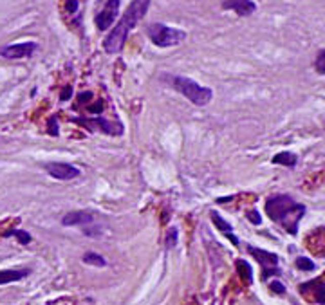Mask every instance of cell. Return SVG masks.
Instances as JSON below:
<instances>
[{"label":"cell","instance_id":"cell-19","mask_svg":"<svg viewBox=\"0 0 325 305\" xmlns=\"http://www.w3.org/2000/svg\"><path fill=\"white\" fill-rule=\"evenodd\" d=\"M297 268L300 269V271H313L314 262L311 258H307V256H300V258L297 260Z\"/></svg>","mask_w":325,"mask_h":305},{"label":"cell","instance_id":"cell-16","mask_svg":"<svg viewBox=\"0 0 325 305\" xmlns=\"http://www.w3.org/2000/svg\"><path fill=\"white\" fill-rule=\"evenodd\" d=\"M83 262L89 265H96V268H105L107 265V262H105V258H103L101 255H98V253L94 251H89L83 255Z\"/></svg>","mask_w":325,"mask_h":305},{"label":"cell","instance_id":"cell-1","mask_svg":"<svg viewBox=\"0 0 325 305\" xmlns=\"http://www.w3.org/2000/svg\"><path fill=\"white\" fill-rule=\"evenodd\" d=\"M150 2H152V0H132L127 13L123 15V18L118 22V25H116L111 33L107 34V38L103 40V49L107 51L109 54H116L123 49L125 42H127L128 38V33H130L132 29L137 25V22L147 15V11H149L150 8Z\"/></svg>","mask_w":325,"mask_h":305},{"label":"cell","instance_id":"cell-25","mask_svg":"<svg viewBox=\"0 0 325 305\" xmlns=\"http://www.w3.org/2000/svg\"><path fill=\"white\" fill-rule=\"evenodd\" d=\"M70 96H73V89H70V87H65L62 91V94H60V99H62V101H67Z\"/></svg>","mask_w":325,"mask_h":305},{"label":"cell","instance_id":"cell-18","mask_svg":"<svg viewBox=\"0 0 325 305\" xmlns=\"http://www.w3.org/2000/svg\"><path fill=\"white\" fill-rule=\"evenodd\" d=\"M314 69H316L318 74L325 76V49H321L318 53L316 60H314Z\"/></svg>","mask_w":325,"mask_h":305},{"label":"cell","instance_id":"cell-24","mask_svg":"<svg viewBox=\"0 0 325 305\" xmlns=\"http://www.w3.org/2000/svg\"><path fill=\"white\" fill-rule=\"evenodd\" d=\"M49 134L51 136H58V121L54 118L49 120Z\"/></svg>","mask_w":325,"mask_h":305},{"label":"cell","instance_id":"cell-22","mask_svg":"<svg viewBox=\"0 0 325 305\" xmlns=\"http://www.w3.org/2000/svg\"><path fill=\"white\" fill-rule=\"evenodd\" d=\"M247 219H249V222H251V224H255V226H257V224L262 222V217H260L259 211H255V210L249 211V213H247Z\"/></svg>","mask_w":325,"mask_h":305},{"label":"cell","instance_id":"cell-6","mask_svg":"<svg viewBox=\"0 0 325 305\" xmlns=\"http://www.w3.org/2000/svg\"><path fill=\"white\" fill-rule=\"evenodd\" d=\"M247 251L255 256L257 262H259V264L264 268V278H268L269 273H275V275H278V269H276V264H278V256H276L275 253L264 251V249L253 248V246H249V248H247Z\"/></svg>","mask_w":325,"mask_h":305},{"label":"cell","instance_id":"cell-26","mask_svg":"<svg viewBox=\"0 0 325 305\" xmlns=\"http://www.w3.org/2000/svg\"><path fill=\"white\" fill-rule=\"evenodd\" d=\"M76 9H78V2H76V0H69V2H67V11L76 13Z\"/></svg>","mask_w":325,"mask_h":305},{"label":"cell","instance_id":"cell-3","mask_svg":"<svg viewBox=\"0 0 325 305\" xmlns=\"http://www.w3.org/2000/svg\"><path fill=\"white\" fill-rule=\"evenodd\" d=\"M170 85L175 89L179 94H183L185 98H188L190 101L197 107H204L211 101L213 98V91L208 89V87L199 85L194 80L186 78V76H166Z\"/></svg>","mask_w":325,"mask_h":305},{"label":"cell","instance_id":"cell-8","mask_svg":"<svg viewBox=\"0 0 325 305\" xmlns=\"http://www.w3.org/2000/svg\"><path fill=\"white\" fill-rule=\"evenodd\" d=\"M46 170L51 177L58 179V181H70V179H76L82 175V172L69 163H47Z\"/></svg>","mask_w":325,"mask_h":305},{"label":"cell","instance_id":"cell-17","mask_svg":"<svg viewBox=\"0 0 325 305\" xmlns=\"http://www.w3.org/2000/svg\"><path fill=\"white\" fill-rule=\"evenodd\" d=\"M11 235L17 237L20 244H29V242H31V235H29L27 231H24V230H11L8 233V237H11Z\"/></svg>","mask_w":325,"mask_h":305},{"label":"cell","instance_id":"cell-2","mask_svg":"<svg viewBox=\"0 0 325 305\" xmlns=\"http://www.w3.org/2000/svg\"><path fill=\"white\" fill-rule=\"evenodd\" d=\"M266 211H268L269 219L280 224L291 235H297L298 224L305 215V206L291 199L289 195H275V197H269L266 202Z\"/></svg>","mask_w":325,"mask_h":305},{"label":"cell","instance_id":"cell-9","mask_svg":"<svg viewBox=\"0 0 325 305\" xmlns=\"http://www.w3.org/2000/svg\"><path fill=\"white\" fill-rule=\"evenodd\" d=\"M224 9H231L239 17H249L257 11V4L253 0H224L223 2Z\"/></svg>","mask_w":325,"mask_h":305},{"label":"cell","instance_id":"cell-14","mask_svg":"<svg viewBox=\"0 0 325 305\" xmlns=\"http://www.w3.org/2000/svg\"><path fill=\"white\" fill-rule=\"evenodd\" d=\"M273 163H275V165H284V166L293 168V166H297L298 157L295 156V154H291V152H280V154H276V156L273 157Z\"/></svg>","mask_w":325,"mask_h":305},{"label":"cell","instance_id":"cell-11","mask_svg":"<svg viewBox=\"0 0 325 305\" xmlns=\"http://www.w3.org/2000/svg\"><path fill=\"white\" fill-rule=\"evenodd\" d=\"M313 293V298L316 303H325V282L323 280H313V282H307V284H302L300 285V293Z\"/></svg>","mask_w":325,"mask_h":305},{"label":"cell","instance_id":"cell-4","mask_svg":"<svg viewBox=\"0 0 325 305\" xmlns=\"http://www.w3.org/2000/svg\"><path fill=\"white\" fill-rule=\"evenodd\" d=\"M147 34L157 47H173L186 38V33L181 29L168 27L165 24H150L147 27Z\"/></svg>","mask_w":325,"mask_h":305},{"label":"cell","instance_id":"cell-15","mask_svg":"<svg viewBox=\"0 0 325 305\" xmlns=\"http://www.w3.org/2000/svg\"><path fill=\"white\" fill-rule=\"evenodd\" d=\"M237 271H239L240 278H242L247 285L253 284V269H251V265L247 264L246 260H237Z\"/></svg>","mask_w":325,"mask_h":305},{"label":"cell","instance_id":"cell-21","mask_svg":"<svg viewBox=\"0 0 325 305\" xmlns=\"http://www.w3.org/2000/svg\"><path fill=\"white\" fill-rule=\"evenodd\" d=\"M175 244H177V230L172 227L168 233V239H166V246H168V248H175Z\"/></svg>","mask_w":325,"mask_h":305},{"label":"cell","instance_id":"cell-10","mask_svg":"<svg viewBox=\"0 0 325 305\" xmlns=\"http://www.w3.org/2000/svg\"><path fill=\"white\" fill-rule=\"evenodd\" d=\"M94 220V215L91 211H70V213L63 215L62 224L63 226H85Z\"/></svg>","mask_w":325,"mask_h":305},{"label":"cell","instance_id":"cell-13","mask_svg":"<svg viewBox=\"0 0 325 305\" xmlns=\"http://www.w3.org/2000/svg\"><path fill=\"white\" fill-rule=\"evenodd\" d=\"M29 275V269H6L0 271V285L11 284V282H18Z\"/></svg>","mask_w":325,"mask_h":305},{"label":"cell","instance_id":"cell-5","mask_svg":"<svg viewBox=\"0 0 325 305\" xmlns=\"http://www.w3.org/2000/svg\"><path fill=\"white\" fill-rule=\"evenodd\" d=\"M38 49L34 42H24V44H11V46H4L0 49V56L8 58V60H18V58H29L33 56V53Z\"/></svg>","mask_w":325,"mask_h":305},{"label":"cell","instance_id":"cell-12","mask_svg":"<svg viewBox=\"0 0 325 305\" xmlns=\"http://www.w3.org/2000/svg\"><path fill=\"white\" fill-rule=\"evenodd\" d=\"M211 220H213V224L219 227V230L223 231L224 235L230 237V240L235 244V246H239V239H237V237L233 235V227H231L230 222H226V220H224L223 217H221V215L217 213V211H213V213H211Z\"/></svg>","mask_w":325,"mask_h":305},{"label":"cell","instance_id":"cell-23","mask_svg":"<svg viewBox=\"0 0 325 305\" xmlns=\"http://www.w3.org/2000/svg\"><path fill=\"white\" fill-rule=\"evenodd\" d=\"M271 291L273 293H276V294H284L285 293V285H282L280 282H271Z\"/></svg>","mask_w":325,"mask_h":305},{"label":"cell","instance_id":"cell-20","mask_svg":"<svg viewBox=\"0 0 325 305\" xmlns=\"http://www.w3.org/2000/svg\"><path fill=\"white\" fill-rule=\"evenodd\" d=\"M92 123H94V125H99V128H101L103 132H107V134H120V132H118V130H114V128H112V125L109 123V121L101 120V118H98V120H94V121H92Z\"/></svg>","mask_w":325,"mask_h":305},{"label":"cell","instance_id":"cell-7","mask_svg":"<svg viewBox=\"0 0 325 305\" xmlns=\"http://www.w3.org/2000/svg\"><path fill=\"white\" fill-rule=\"evenodd\" d=\"M118 13H120V0H109L105 8L98 13V17H96V27L99 31H107L114 20L118 18Z\"/></svg>","mask_w":325,"mask_h":305}]
</instances>
